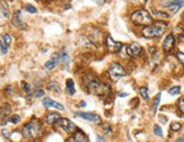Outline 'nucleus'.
Listing matches in <instances>:
<instances>
[{"label":"nucleus","instance_id":"1a4fd4ad","mask_svg":"<svg viewBox=\"0 0 184 142\" xmlns=\"http://www.w3.org/2000/svg\"><path fill=\"white\" fill-rule=\"evenodd\" d=\"M76 115L82 120H86V121H89V122H94V123H99L101 122V117L97 114H94L91 112H87V113H82V112H77Z\"/></svg>","mask_w":184,"mask_h":142},{"label":"nucleus","instance_id":"f704fd0d","mask_svg":"<svg viewBox=\"0 0 184 142\" xmlns=\"http://www.w3.org/2000/svg\"><path fill=\"white\" fill-rule=\"evenodd\" d=\"M177 56L180 58V60L182 61V62H184V52L182 53V52H177Z\"/></svg>","mask_w":184,"mask_h":142},{"label":"nucleus","instance_id":"9b49d317","mask_svg":"<svg viewBox=\"0 0 184 142\" xmlns=\"http://www.w3.org/2000/svg\"><path fill=\"white\" fill-rule=\"evenodd\" d=\"M12 23H13V25L15 26V27H17V28H19V29L26 28V24L22 20V12H20V10H17L16 13L14 14Z\"/></svg>","mask_w":184,"mask_h":142},{"label":"nucleus","instance_id":"6e6552de","mask_svg":"<svg viewBox=\"0 0 184 142\" xmlns=\"http://www.w3.org/2000/svg\"><path fill=\"white\" fill-rule=\"evenodd\" d=\"M105 45H106V48H107V50H108V51L114 52V53H118V52H120V50H121V49H122V46H123V45H122L120 42L114 41V39L110 36V35L106 37Z\"/></svg>","mask_w":184,"mask_h":142},{"label":"nucleus","instance_id":"6ab92c4d","mask_svg":"<svg viewBox=\"0 0 184 142\" xmlns=\"http://www.w3.org/2000/svg\"><path fill=\"white\" fill-rule=\"evenodd\" d=\"M60 54V62L63 65V67H68L69 65V62H70V58H69V55H68V53L65 51L60 52L59 53Z\"/></svg>","mask_w":184,"mask_h":142},{"label":"nucleus","instance_id":"473e14b6","mask_svg":"<svg viewBox=\"0 0 184 142\" xmlns=\"http://www.w3.org/2000/svg\"><path fill=\"white\" fill-rule=\"evenodd\" d=\"M20 86H22V88H23V90H24V91L29 92V90H31V87H29V85H28L27 82H25V81H22Z\"/></svg>","mask_w":184,"mask_h":142},{"label":"nucleus","instance_id":"5701e85b","mask_svg":"<svg viewBox=\"0 0 184 142\" xmlns=\"http://www.w3.org/2000/svg\"><path fill=\"white\" fill-rule=\"evenodd\" d=\"M139 92H140V96L142 97V99L148 101V98H149V95H148V88H147V87H140Z\"/></svg>","mask_w":184,"mask_h":142},{"label":"nucleus","instance_id":"2f4dec72","mask_svg":"<svg viewBox=\"0 0 184 142\" xmlns=\"http://www.w3.org/2000/svg\"><path fill=\"white\" fill-rule=\"evenodd\" d=\"M2 41H3L7 45H10V43H12V36H10L9 34H3V35H2Z\"/></svg>","mask_w":184,"mask_h":142},{"label":"nucleus","instance_id":"a19ab883","mask_svg":"<svg viewBox=\"0 0 184 142\" xmlns=\"http://www.w3.org/2000/svg\"><path fill=\"white\" fill-rule=\"evenodd\" d=\"M80 105H81V107H85V106H86V103H85V102H81Z\"/></svg>","mask_w":184,"mask_h":142},{"label":"nucleus","instance_id":"dca6fc26","mask_svg":"<svg viewBox=\"0 0 184 142\" xmlns=\"http://www.w3.org/2000/svg\"><path fill=\"white\" fill-rule=\"evenodd\" d=\"M72 139L75 142H88V138L86 137V134L80 131V130H76V132L72 135Z\"/></svg>","mask_w":184,"mask_h":142},{"label":"nucleus","instance_id":"ddd939ff","mask_svg":"<svg viewBox=\"0 0 184 142\" xmlns=\"http://www.w3.org/2000/svg\"><path fill=\"white\" fill-rule=\"evenodd\" d=\"M175 45V37L173 34H170L166 36V39H164V43H163V50L165 52H170L172 51V49L174 48Z\"/></svg>","mask_w":184,"mask_h":142},{"label":"nucleus","instance_id":"7c9ffc66","mask_svg":"<svg viewBox=\"0 0 184 142\" xmlns=\"http://www.w3.org/2000/svg\"><path fill=\"white\" fill-rule=\"evenodd\" d=\"M43 96H44V91L42 89H36V90L33 91V97H35V98H40Z\"/></svg>","mask_w":184,"mask_h":142},{"label":"nucleus","instance_id":"423d86ee","mask_svg":"<svg viewBox=\"0 0 184 142\" xmlns=\"http://www.w3.org/2000/svg\"><path fill=\"white\" fill-rule=\"evenodd\" d=\"M10 12L7 2L5 0H0V26H3L9 19Z\"/></svg>","mask_w":184,"mask_h":142},{"label":"nucleus","instance_id":"72a5a7b5","mask_svg":"<svg viewBox=\"0 0 184 142\" xmlns=\"http://www.w3.org/2000/svg\"><path fill=\"white\" fill-rule=\"evenodd\" d=\"M19 121H20V117L18 116V115H13V116L9 118V122H12L13 124H17Z\"/></svg>","mask_w":184,"mask_h":142},{"label":"nucleus","instance_id":"a878e982","mask_svg":"<svg viewBox=\"0 0 184 142\" xmlns=\"http://www.w3.org/2000/svg\"><path fill=\"white\" fill-rule=\"evenodd\" d=\"M180 91H181V87L180 86H174V87H172V88L168 89V92L171 95H177V94H180Z\"/></svg>","mask_w":184,"mask_h":142},{"label":"nucleus","instance_id":"c9c22d12","mask_svg":"<svg viewBox=\"0 0 184 142\" xmlns=\"http://www.w3.org/2000/svg\"><path fill=\"white\" fill-rule=\"evenodd\" d=\"M175 142H184V134L183 135H181L180 138H177V139L175 140Z\"/></svg>","mask_w":184,"mask_h":142},{"label":"nucleus","instance_id":"c85d7f7f","mask_svg":"<svg viewBox=\"0 0 184 142\" xmlns=\"http://www.w3.org/2000/svg\"><path fill=\"white\" fill-rule=\"evenodd\" d=\"M154 133H155L157 137H163V130H162V128H160L158 124H156V125L154 126Z\"/></svg>","mask_w":184,"mask_h":142},{"label":"nucleus","instance_id":"4468645a","mask_svg":"<svg viewBox=\"0 0 184 142\" xmlns=\"http://www.w3.org/2000/svg\"><path fill=\"white\" fill-rule=\"evenodd\" d=\"M43 106H45V107H54V108L60 109V111H63V109H65V106H63L62 104L57 103V102L52 101L51 98H49V97H45V98L43 99Z\"/></svg>","mask_w":184,"mask_h":142},{"label":"nucleus","instance_id":"aec40b11","mask_svg":"<svg viewBox=\"0 0 184 142\" xmlns=\"http://www.w3.org/2000/svg\"><path fill=\"white\" fill-rule=\"evenodd\" d=\"M9 112H10V106H9V104H5V105H2V106L0 107V118L6 117Z\"/></svg>","mask_w":184,"mask_h":142},{"label":"nucleus","instance_id":"ea45409f","mask_svg":"<svg viewBox=\"0 0 184 142\" xmlns=\"http://www.w3.org/2000/svg\"><path fill=\"white\" fill-rule=\"evenodd\" d=\"M66 142H75V141H74V139H72V137H71V138H69Z\"/></svg>","mask_w":184,"mask_h":142},{"label":"nucleus","instance_id":"f257e3e1","mask_svg":"<svg viewBox=\"0 0 184 142\" xmlns=\"http://www.w3.org/2000/svg\"><path fill=\"white\" fill-rule=\"evenodd\" d=\"M167 24L163 23V22H158L153 25L145 26L141 31V34L147 37V39H155V37H159L164 34V32L166 31Z\"/></svg>","mask_w":184,"mask_h":142},{"label":"nucleus","instance_id":"39448f33","mask_svg":"<svg viewBox=\"0 0 184 142\" xmlns=\"http://www.w3.org/2000/svg\"><path fill=\"white\" fill-rule=\"evenodd\" d=\"M107 73H108V77L111 78L113 81H118L121 77L125 76L124 68L119 63H112L111 67L108 68V70H107Z\"/></svg>","mask_w":184,"mask_h":142},{"label":"nucleus","instance_id":"cd10ccee","mask_svg":"<svg viewBox=\"0 0 184 142\" xmlns=\"http://www.w3.org/2000/svg\"><path fill=\"white\" fill-rule=\"evenodd\" d=\"M0 50H1V53H2V54H6L7 51H8V45H7L3 41H0Z\"/></svg>","mask_w":184,"mask_h":142},{"label":"nucleus","instance_id":"20e7f679","mask_svg":"<svg viewBox=\"0 0 184 142\" xmlns=\"http://www.w3.org/2000/svg\"><path fill=\"white\" fill-rule=\"evenodd\" d=\"M23 133L26 138L29 139H35V138H39L40 135L42 134V128H41V124L36 121H32V122H28L27 124L24 125L23 128Z\"/></svg>","mask_w":184,"mask_h":142},{"label":"nucleus","instance_id":"7ed1b4c3","mask_svg":"<svg viewBox=\"0 0 184 142\" xmlns=\"http://www.w3.org/2000/svg\"><path fill=\"white\" fill-rule=\"evenodd\" d=\"M131 20L137 26H148L153 23L151 15L145 9H139L131 14Z\"/></svg>","mask_w":184,"mask_h":142},{"label":"nucleus","instance_id":"2eb2a0df","mask_svg":"<svg viewBox=\"0 0 184 142\" xmlns=\"http://www.w3.org/2000/svg\"><path fill=\"white\" fill-rule=\"evenodd\" d=\"M59 120H60V115H59L57 112H50V113H48L46 116H45V122H46L48 124H50V125L55 124Z\"/></svg>","mask_w":184,"mask_h":142},{"label":"nucleus","instance_id":"bb28decb","mask_svg":"<svg viewBox=\"0 0 184 142\" xmlns=\"http://www.w3.org/2000/svg\"><path fill=\"white\" fill-rule=\"evenodd\" d=\"M170 128H171V130L173 131V132H177V131H180V130H181L182 125H181L180 123H177V122H174V123H172Z\"/></svg>","mask_w":184,"mask_h":142},{"label":"nucleus","instance_id":"79ce46f5","mask_svg":"<svg viewBox=\"0 0 184 142\" xmlns=\"http://www.w3.org/2000/svg\"><path fill=\"white\" fill-rule=\"evenodd\" d=\"M144 1H145V2H146V1H147V0H144Z\"/></svg>","mask_w":184,"mask_h":142},{"label":"nucleus","instance_id":"0eeeda50","mask_svg":"<svg viewBox=\"0 0 184 142\" xmlns=\"http://www.w3.org/2000/svg\"><path fill=\"white\" fill-rule=\"evenodd\" d=\"M57 123H58V125L65 132H67V133H72V132H75V131L77 130L76 129V125H75L69 118H66V117H60V120H59Z\"/></svg>","mask_w":184,"mask_h":142},{"label":"nucleus","instance_id":"9d476101","mask_svg":"<svg viewBox=\"0 0 184 142\" xmlns=\"http://www.w3.org/2000/svg\"><path fill=\"white\" fill-rule=\"evenodd\" d=\"M142 51V48L140 46V44L139 43H137V42H132L130 43L128 46H127V53L130 55V56H138L140 53Z\"/></svg>","mask_w":184,"mask_h":142},{"label":"nucleus","instance_id":"e433bc0d","mask_svg":"<svg viewBox=\"0 0 184 142\" xmlns=\"http://www.w3.org/2000/svg\"><path fill=\"white\" fill-rule=\"evenodd\" d=\"M96 142H104V139L101 135H97L96 137Z\"/></svg>","mask_w":184,"mask_h":142},{"label":"nucleus","instance_id":"393cba45","mask_svg":"<svg viewBox=\"0 0 184 142\" xmlns=\"http://www.w3.org/2000/svg\"><path fill=\"white\" fill-rule=\"evenodd\" d=\"M177 108H179V111L184 114V96H182L180 99H179V102H177Z\"/></svg>","mask_w":184,"mask_h":142},{"label":"nucleus","instance_id":"4be33fe9","mask_svg":"<svg viewBox=\"0 0 184 142\" xmlns=\"http://www.w3.org/2000/svg\"><path fill=\"white\" fill-rule=\"evenodd\" d=\"M48 89H49V90L54 91V92H61V87H60V85H59L58 82H55V81H52V82H50V84L48 85Z\"/></svg>","mask_w":184,"mask_h":142},{"label":"nucleus","instance_id":"b1692460","mask_svg":"<svg viewBox=\"0 0 184 142\" xmlns=\"http://www.w3.org/2000/svg\"><path fill=\"white\" fill-rule=\"evenodd\" d=\"M153 14H154V16H156L158 18H168L170 16L167 15V13H164V12H157V10H153Z\"/></svg>","mask_w":184,"mask_h":142},{"label":"nucleus","instance_id":"f3484780","mask_svg":"<svg viewBox=\"0 0 184 142\" xmlns=\"http://www.w3.org/2000/svg\"><path fill=\"white\" fill-rule=\"evenodd\" d=\"M160 5L165 8L168 6H174V5H179V6H184V0H162Z\"/></svg>","mask_w":184,"mask_h":142},{"label":"nucleus","instance_id":"c756f323","mask_svg":"<svg viewBox=\"0 0 184 142\" xmlns=\"http://www.w3.org/2000/svg\"><path fill=\"white\" fill-rule=\"evenodd\" d=\"M25 10H26L27 13H31V14H36V13H37L36 8H35L34 6H32V5H26V6H25Z\"/></svg>","mask_w":184,"mask_h":142},{"label":"nucleus","instance_id":"f03ea898","mask_svg":"<svg viewBox=\"0 0 184 142\" xmlns=\"http://www.w3.org/2000/svg\"><path fill=\"white\" fill-rule=\"evenodd\" d=\"M87 90L91 94L97 95V96H107L110 94V86L106 84H102L99 80L93 78L89 79L87 82Z\"/></svg>","mask_w":184,"mask_h":142},{"label":"nucleus","instance_id":"412c9836","mask_svg":"<svg viewBox=\"0 0 184 142\" xmlns=\"http://www.w3.org/2000/svg\"><path fill=\"white\" fill-rule=\"evenodd\" d=\"M160 97H162V94L159 92V94L156 95V97H155V99H154V102H153V105H151V112H153V113H156V111H157L158 105L160 103Z\"/></svg>","mask_w":184,"mask_h":142},{"label":"nucleus","instance_id":"a211bd4d","mask_svg":"<svg viewBox=\"0 0 184 142\" xmlns=\"http://www.w3.org/2000/svg\"><path fill=\"white\" fill-rule=\"evenodd\" d=\"M66 87H67V92L69 95H74L76 92V89H75V84H74V80L72 79H67L66 81Z\"/></svg>","mask_w":184,"mask_h":142},{"label":"nucleus","instance_id":"f8f14e48","mask_svg":"<svg viewBox=\"0 0 184 142\" xmlns=\"http://www.w3.org/2000/svg\"><path fill=\"white\" fill-rule=\"evenodd\" d=\"M60 62V54L59 53H53L52 56H51V59L50 60H48L45 63H44V68L46 69V70H52L54 69L57 65Z\"/></svg>","mask_w":184,"mask_h":142},{"label":"nucleus","instance_id":"4c0bfd02","mask_svg":"<svg viewBox=\"0 0 184 142\" xmlns=\"http://www.w3.org/2000/svg\"><path fill=\"white\" fill-rule=\"evenodd\" d=\"M104 132H106V133H111V128H110L108 125H105V126H104Z\"/></svg>","mask_w":184,"mask_h":142},{"label":"nucleus","instance_id":"58836bf2","mask_svg":"<svg viewBox=\"0 0 184 142\" xmlns=\"http://www.w3.org/2000/svg\"><path fill=\"white\" fill-rule=\"evenodd\" d=\"M128 94L127 92H119V97H127Z\"/></svg>","mask_w":184,"mask_h":142}]
</instances>
